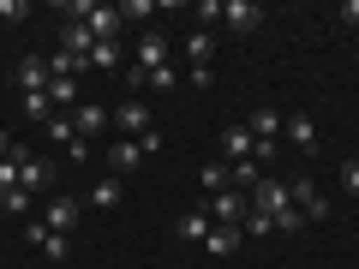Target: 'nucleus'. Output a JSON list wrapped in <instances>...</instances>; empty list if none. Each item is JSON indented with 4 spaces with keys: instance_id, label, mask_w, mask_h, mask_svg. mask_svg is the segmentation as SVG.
Returning <instances> with one entry per match:
<instances>
[{
    "instance_id": "nucleus-33",
    "label": "nucleus",
    "mask_w": 359,
    "mask_h": 269,
    "mask_svg": "<svg viewBox=\"0 0 359 269\" xmlns=\"http://www.w3.org/2000/svg\"><path fill=\"white\" fill-rule=\"evenodd\" d=\"M341 186H347V192L359 198V162H347V167H341Z\"/></svg>"
},
{
    "instance_id": "nucleus-26",
    "label": "nucleus",
    "mask_w": 359,
    "mask_h": 269,
    "mask_svg": "<svg viewBox=\"0 0 359 269\" xmlns=\"http://www.w3.org/2000/svg\"><path fill=\"white\" fill-rule=\"evenodd\" d=\"M25 18H30L25 0H0V25H25Z\"/></svg>"
},
{
    "instance_id": "nucleus-9",
    "label": "nucleus",
    "mask_w": 359,
    "mask_h": 269,
    "mask_svg": "<svg viewBox=\"0 0 359 269\" xmlns=\"http://www.w3.org/2000/svg\"><path fill=\"white\" fill-rule=\"evenodd\" d=\"M132 66H144V72H162V66H168V42L156 36V30H144V36H138V54H132Z\"/></svg>"
},
{
    "instance_id": "nucleus-14",
    "label": "nucleus",
    "mask_w": 359,
    "mask_h": 269,
    "mask_svg": "<svg viewBox=\"0 0 359 269\" xmlns=\"http://www.w3.org/2000/svg\"><path fill=\"white\" fill-rule=\"evenodd\" d=\"M287 138L299 144V156H318V126H311V114H287Z\"/></svg>"
},
{
    "instance_id": "nucleus-3",
    "label": "nucleus",
    "mask_w": 359,
    "mask_h": 269,
    "mask_svg": "<svg viewBox=\"0 0 359 269\" xmlns=\"http://www.w3.org/2000/svg\"><path fill=\"white\" fill-rule=\"evenodd\" d=\"M13 156H18V192H48V186H54V167H48V162H36L25 144H18Z\"/></svg>"
},
{
    "instance_id": "nucleus-6",
    "label": "nucleus",
    "mask_w": 359,
    "mask_h": 269,
    "mask_svg": "<svg viewBox=\"0 0 359 269\" xmlns=\"http://www.w3.org/2000/svg\"><path fill=\"white\" fill-rule=\"evenodd\" d=\"M108 120H114V114H108V108H96V102H78V108H72V126H78V138H84V144L102 138Z\"/></svg>"
},
{
    "instance_id": "nucleus-1",
    "label": "nucleus",
    "mask_w": 359,
    "mask_h": 269,
    "mask_svg": "<svg viewBox=\"0 0 359 269\" xmlns=\"http://www.w3.org/2000/svg\"><path fill=\"white\" fill-rule=\"evenodd\" d=\"M204 209H210V221H216V228H240V221L252 216V198H245L240 186H228V192H216Z\"/></svg>"
},
{
    "instance_id": "nucleus-23",
    "label": "nucleus",
    "mask_w": 359,
    "mask_h": 269,
    "mask_svg": "<svg viewBox=\"0 0 359 269\" xmlns=\"http://www.w3.org/2000/svg\"><path fill=\"white\" fill-rule=\"evenodd\" d=\"M25 114L48 126V120H54V102H48V90H42V96H25Z\"/></svg>"
},
{
    "instance_id": "nucleus-7",
    "label": "nucleus",
    "mask_w": 359,
    "mask_h": 269,
    "mask_svg": "<svg viewBox=\"0 0 359 269\" xmlns=\"http://www.w3.org/2000/svg\"><path fill=\"white\" fill-rule=\"evenodd\" d=\"M114 126L126 132V138H144V132H150V108H144L138 96H126V102L114 108Z\"/></svg>"
},
{
    "instance_id": "nucleus-19",
    "label": "nucleus",
    "mask_w": 359,
    "mask_h": 269,
    "mask_svg": "<svg viewBox=\"0 0 359 269\" xmlns=\"http://www.w3.org/2000/svg\"><path fill=\"white\" fill-rule=\"evenodd\" d=\"M216 228V221H210V209H192V216H180V240H198L204 245V233Z\"/></svg>"
},
{
    "instance_id": "nucleus-34",
    "label": "nucleus",
    "mask_w": 359,
    "mask_h": 269,
    "mask_svg": "<svg viewBox=\"0 0 359 269\" xmlns=\"http://www.w3.org/2000/svg\"><path fill=\"white\" fill-rule=\"evenodd\" d=\"M341 25H359V0H347V6H341Z\"/></svg>"
},
{
    "instance_id": "nucleus-27",
    "label": "nucleus",
    "mask_w": 359,
    "mask_h": 269,
    "mask_svg": "<svg viewBox=\"0 0 359 269\" xmlns=\"http://www.w3.org/2000/svg\"><path fill=\"white\" fill-rule=\"evenodd\" d=\"M204 192H210V198H216V192H228V174H222V167H216V162H210V167H204Z\"/></svg>"
},
{
    "instance_id": "nucleus-8",
    "label": "nucleus",
    "mask_w": 359,
    "mask_h": 269,
    "mask_svg": "<svg viewBox=\"0 0 359 269\" xmlns=\"http://www.w3.org/2000/svg\"><path fill=\"white\" fill-rule=\"evenodd\" d=\"M102 162L114 167V179H120V174H138V167H144V150H138V138H120V144H108Z\"/></svg>"
},
{
    "instance_id": "nucleus-2",
    "label": "nucleus",
    "mask_w": 359,
    "mask_h": 269,
    "mask_svg": "<svg viewBox=\"0 0 359 269\" xmlns=\"http://www.w3.org/2000/svg\"><path fill=\"white\" fill-rule=\"evenodd\" d=\"M245 198H252V209H257V216H269V221L282 216V209H294V192H287V179H257Z\"/></svg>"
},
{
    "instance_id": "nucleus-11",
    "label": "nucleus",
    "mask_w": 359,
    "mask_h": 269,
    "mask_svg": "<svg viewBox=\"0 0 359 269\" xmlns=\"http://www.w3.org/2000/svg\"><path fill=\"white\" fill-rule=\"evenodd\" d=\"M222 25L245 36V30H257V25H264V13H257L252 0H228V6H222Z\"/></svg>"
},
{
    "instance_id": "nucleus-10",
    "label": "nucleus",
    "mask_w": 359,
    "mask_h": 269,
    "mask_svg": "<svg viewBox=\"0 0 359 269\" xmlns=\"http://www.w3.org/2000/svg\"><path fill=\"white\" fill-rule=\"evenodd\" d=\"M25 240H30V245H42L54 263H66V233H54L48 221H25Z\"/></svg>"
},
{
    "instance_id": "nucleus-30",
    "label": "nucleus",
    "mask_w": 359,
    "mask_h": 269,
    "mask_svg": "<svg viewBox=\"0 0 359 269\" xmlns=\"http://www.w3.org/2000/svg\"><path fill=\"white\" fill-rule=\"evenodd\" d=\"M150 13H156L150 0H126V6H120V18H150Z\"/></svg>"
},
{
    "instance_id": "nucleus-24",
    "label": "nucleus",
    "mask_w": 359,
    "mask_h": 269,
    "mask_svg": "<svg viewBox=\"0 0 359 269\" xmlns=\"http://www.w3.org/2000/svg\"><path fill=\"white\" fill-rule=\"evenodd\" d=\"M48 138H54V144H72V138H78L72 114H54V120H48Z\"/></svg>"
},
{
    "instance_id": "nucleus-15",
    "label": "nucleus",
    "mask_w": 359,
    "mask_h": 269,
    "mask_svg": "<svg viewBox=\"0 0 359 269\" xmlns=\"http://www.w3.org/2000/svg\"><path fill=\"white\" fill-rule=\"evenodd\" d=\"M42 221H48L54 233H72V228H78V204H72V198H54V204H48V216H42Z\"/></svg>"
},
{
    "instance_id": "nucleus-12",
    "label": "nucleus",
    "mask_w": 359,
    "mask_h": 269,
    "mask_svg": "<svg viewBox=\"0 0 359 269\" xmlns=\"http://www.w3.org/2000/svg\"><path fill=\"white\" fill-rule=\"evenodd\" d=\"M90 48H96V36H90L84 25H66V30H60V54H72V60L90 66Z\"/></svg>"
},
{
    "instance_id": "nucleus-4",
    "label": "nucleus",
    "mask_w": 359,
    "mask_h": 269,
    "mask_svg": "<svg viewBox=\"0 0 359 269\" xmlns=\"http://www.w3.org/2000/svg\"><path fill=\"white\" fill-rule=\"evenodd\" d=\"M13 84L25 90V96H42V90L54 84V72H48V60H36V54H25V60L13 66Z\"/></svg>"
},
{
    "instance_id": "nucleus-18",
    "label": "nucleus",
    "mask_w": 359,
    "mask_h": 269,
    "mask_svg": "<svg viewBox=\"0 0 359 269\" xmlns=\"http://www.w3.org/2000/svg\"><path fill=\"white\" fill-rule=\"evenodd\" d=\"M90 66H96V72H126V66H120V42H96V48H90Z\"/></svg>"
},
{
    "instance_id": "nucleus-13",
    "label": "nucleus",
    "mask_w": 359,
    "mask_h": 269,
    "mask_svg": "<svg viewBox=\"0 0 359 269\" xmlns=\"http://www.w3.org/2000/svg\"><path fill=\"white\" fill-rule=\"evenodd\" d=\"M222 150H228V156H233V167H240V162H252L257 138H252V132H245V126H228V132H222Z\"/></svg>"
},
{
    "instance_id": "nucleus-28",
    "label": "nucleus",
    "mask_w": 359,
    "mask_h": 269,
    "mask_svg": "<svg viewBox=\"0 0 359 269\" xmlns=\"http://www.w3.org/2000/svg\"><path fill=\"white\" fill-rule=\"evenodd\" d=\"M0 209H6V216H25V209H30V192H6V198H0Z\"/></svg>"
},
{
    "instance_id": "nucleus-31",
    "label": "nucleus",
    "mask_w": 359,
    "mask_h": 269,
    "mask_svg": "<svg viewBox=\"0 0 359 269\" xmlns=\"http://www.w3.org/2000/svg\"><path fill=\"white\" fill-rule=\"evenodd\" d=\"M150 84H156V90H174L180 72H174V66H162V72H150Z\"/></svg>"
},
{
    "instance_id": "nucleus-25",
    "label": "nucleus",
    "mask_w": 359,
    "mask_h": 269,
    "mask_svg": "<svg viewBox=\"0 0 359 269\" xmlns=\"http://www.w3.org/2000/svg\"><path fill=\"white\" fill-rule=\"evenodd\" d=\"M13 150H18V144H13ZM6 192H18V156L0 162V198H6Z\"/></svg>"
},
{
    "instance_id": "nucleus-29",
    "label": "nucleus",
    "mask_w": 359,
    "mask_h": 269,
    "mask_svg": "<svg viewBox=\"0 0 359 269\" xmlns=\"http://www.w3.org/2000/svg\"><path fill=\"white\" fill-rule=\"evenodd\" d=\"M144 84H150V72H144V66H126V96H138Z\"/></svg>"
},
{
    "instance_id": "nucleus-17",
    "label": "nucleus",
    "mask_w": 359,
    "mask_h": 269,
    "mask_svg": "<svg viewBox=\"0 0 359 269\" xmlns=\"http://www.w3.org/2000/svg\"><path fill=\"white\" fill-rule=\"evenodd\" d=\"M210 54H216V36H210V30H192V42H186V60H192V72H204Z\"/></svg>"
},
{
    "instance_id": "nucleus-16",
    "label": "nucleus",
    "mask_w": 359,
    "mask_h": 269,
    "mask_svg": "<svg viewBox=\"0 0 359 269\" xmlns=\"http://www.w3.org/2000/svg\"><path fill=\"white\" fill-rule=\"evenodd\" d=\"M204 251L210 257H233V251H240V228H210L204 233Z\"/></svg>"
},
{
    "instance_id": "nucleus-35",
    "label": "nucleus",
    "mask_w": 359,
    "mask_h": 269,
    "mask_svg": "<svg viewBox=\"0 0 359 269\" xmlns=\"http://www.w3.org/2000/svg\"><path fill=\"white\" fill-rule=\"evenodd\" d=\"M0 84H6V78H0Z\"/></svg>"
},
{
    "instance_id": "nucleus-22",
    "label": "nucleus",
    "mask_w": 359,
    "mask_h": 269,
    "mask_svg": "<svg viewBox=\"0 0 359 269\" xmlns=\"http://www.w3.org/2000/svg\"><path fill=\"white\" fill-rule=\"evenodd\" d=\"M90 204H96V209H114L120 204V179H102V186L90 192Z\"/></svg>"
},
{
    "instance_id": "nucleus-20",
    "label": "nucleus",
    "mask_w": 359,
    "mask_h": 269,
    "mask_svg": "<svg viewBox=\"0 0 359 269\" xmlns=\"http://www.w3.org/2000/svg\"><path fill=\"white\" fill-rule=\"evenodd\" d=\"M48 102L72 114V108H78V78H54V84H48Z\"/></svg>"
},
{
    "instance_id": "nucleus-32",
    "label": "nucleus",
    "mask_w": 359,
    "mask_h": 269,
    "mask_svg": "<svg viewBox=\"0 0 359 269\" xmlns=\"http://www.w3.org/2000/svg\"><path fill=\"white\" fill-rule=\"evenodd\" d=\"M240 228H245V233H269V228H276V221H269V216H257V209H252V216H245Z\"/></svg>"
},
{
    "instance_id": "nucleus-5",
    "label": "nucleus",
    "mask_w": 359,
    "mask_h": 269,
    "mask_svg": "<svg viewBox=\"0 0 359 269\" xmlns=\"http://www.w3.org/2000/svg\"><path fill=\"white\" fill-rule=\"evenodd\" d=\"M287 192H294V209H299L306 221H323V216H330V204L318 198V186H311L306 174H299V179H287Z\"/></svg>"
},
{
    "instance_id": "nucleus-21",
    "label": "nucleus",
    "mask_w": 359,
    "mask_h": 269,
    "mask_svg": "<svg viewBox=\"0 0 359 269\" xmlns=\"http://www.w3.org/2000/svg\"><path fill=\"white\" fill-rule=\"evenodd\" d=\"M276 126H282V114H276V108H257L245 132H252V138H269V144H276Z\"/></svg>"
}]
</instances>
